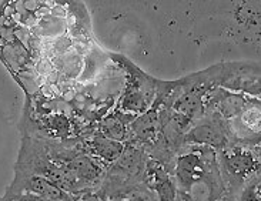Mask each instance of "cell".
Wrapping results in <instances>:
<instances>
[{"mask_svg":"<svg viewBox=\"0 0 261 201\" xmlns=\"http://www.w3.org/2000/svg\"><path fill=\"white\" fill-rule=\"evenodd\" d=\"M216 166V150L210 147L196 146L189 153L180 154L174 167L177 190L189 194L197 184L207 180L208 171Z\"/></svg>","mask_w":261,"mask_h":201,"instance_id":"6da1fadb","label":"cell"},{"mask_svg":"<svg viewBox=\"0 0 261 201\" xmlns=\"http://www.w3.org/2000/svg\"><path fill=\"white\" fill-rule=\"evenodd\" d=\"M231 137L230 121L220 118L214 113H205L204 117L194 121L184 134L183 144L210 147L213 150L221 152L230 147Z\"/></svg>","mask_w":261,"mask_h":201,"instance_id":"7a4b0ae2","label":"cell"},{"mask_svg":"<svg viewBox=\"0 0 261 201\" xmlns=\"http://www.w3.org/2000/svg\"><path fill=\"white\" fill-rule=\"evenodd\" d=\"M217 164L233 187H243L250 179L258 175V154L246 147L230 146L220 152Z\"/></svg>","mask_w":261,"mask_h":201,"instance_id":"3957f363","label":"cell"},{"mask_svg":"<svg viewBox=\"0 0 261 201\" xmlns=\"http://www.w3.org/2000/svg\"><path fill=\"white\" fill-rule=\"evenodd\" d=\"M253 100V97H248L241 93L228 91L221 87H213L204 97L205 113H214L220 118L231 121L239 117Z\"/></svg>","mask_w":261,"mask_h":201,"instance_id":"277c9868","label":"cell"},{"mask_svg":"<svg viewBox=\"0 0 261 201\" xmlns=\"http://www.w3.org/2000/svg\"><path fill=\"white\" fill-rule=\"evenodd\" d=\"M128 134L136 141L154 144L160 137V120L159 110L150 109L144 114H140L128 124Z\"/></svg>","mask_w":261,"mask_h":201,"instance_id":"5b68a950","label":"cell"},{"mask_svg":"<svg viewBox=\"0 0 261 201\" xmlns=\"http://www.w3.org/2000/svg\"><path fill=\"white\" fill-rule=\"evenodd\" d=\"M177 89H178V84H177ZM170 109L190 118L191 121H197L205 116L204 97L190 94V93H183L178 89V94Z\"/></svg>","mask_w":261,"mask_h":201,"instance_id":"8992f818","label":"cell"},{"mask_svg":"<svg viewBox=\"0 0 261 201\" xmlns=\"http://www.w3.org/2000/svg\"><path fill=\"white\" fill-rule=\"evenodd\" d=\"M123 143H117L113 140L103 137L101 134L96 133L90 141V153L94 159L100 160L101 163H114L117 161L121 153L124 150Z\"/></svg>","mask_w":261,"mask_h":201,"instance_id":"52a82bcc","label":"cell"},{"mask_svg":"<svg viewBox=\"0 0 261 201\" xmlns=\"http://www.w3.org/2000/svg\"><path fill=\"white\" fill-rule=\"evenodd\" d=\"M148 167V173L153 177V187L159 195L160 201H176L177 200V187L176 183L171 180L169 174L159 163H151Z\"/></svg>","mask_w":261,"mask_h":201,"instance_id":"ba28073f","label":"cell"},{"mask_svg":"<svg viewBox=\"0 0 261 201\" xmlns=\"http://www.w3.org/2000/svg\"><path fill=\"white\" fill-rule=\"evenodd\" d=\"M97 133L106 139L123 143V144L128 140V125L121 120L120 116L116 111L113 114L107 116L105 120H101Z\"/></svg>","mask_w":261,"mask_h":201,"instance_id":"9c48e42d","label":"cell"},{"mask_svg":"<svg viewBox=\"0 0 261 201\" xmlns=\"http://www.w3.org/2000/svg\"><path fill=\"white\" fill-rule=\"evenodd\" d=\"M74 171L77 174V177L83 180L94 181L96 179H99L103 170L94 159L90 160L89 157H80L74 161Z\"/></svg>","mask_w":261,"mask_h":201,"instance_id":"30bf717a","label":"cell"},{"mask_svg":"<svg viewBox=\"0 0 261 201\" xmlns=\"http://www.w3.org/2000/svg\"><path fill=\"white\" fill-rule=\"evenodd\" d=\"M117 166L126 171H136L141 166V152L134 146L124 147L121 156L117 160Z\"/></svg>","mask_w":261,"mask_h":201,"instance_id":"8fae6325","label":"cell"},{"mask_svg":"<svg viewBox=\"0 0 261 201\" xmlns=\"http://www.w3.org/2000/svg\"><path fill=\"white\" fill-rule=\"evenodd\" d=\"M236 201H260V179L255 175L240 188V194Z\"/></svg>","mask_w":261,"mask_h":201,"instance_id":"7c38bea8","label":"cell"},{"mask_svg":"<svg viewBox=\"0 0 261 201\" xmlns=\"http://www.w3.org/2000/svg\"><path fill=\"white\" fill-rule=\"evenodd\" d=\"M85 201H103L100 197H97V195H90V197H87Z\"/></svg>","mask_w":261,"mask_h":201,"instance_id":"4fadbf2b","label":"cell"},{"mask_svg":"<svg viewBox=\"0 0 261 201\" xmlns=\"http://www.w3.org/2000/svg\"><path fill=\"white\" fill-rule=\"evenodd\" d=\"M221 201H236V200H234L233 197H230V195H228V197H226V198H223V200H221Z\"/></svg>","mask_w":261,"mask_h":201,"instance_id":"5bb4252c","label":"cell"},{"mask_svg":"<svg viewBox=\"0 0 261 201\" xmlns=\"http://www.w3.org/2000/svg\"><path fill=\"white\" fill-rule=\"evenodd\" d=\"M120 201H130L128 198H124V200H120Z\"/></svg>","mask_w":261,"mask_h":201,"instance_id":"9a60e30c","label":"cell"}]
</instances>
